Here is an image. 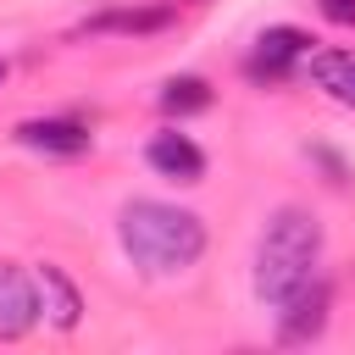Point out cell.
Returning a JSON list of instances; mask_svg holds the SVG:
<instances>
[{"label": "cell", "instance_id": "cell-1", "mask_svg": "<svg viewBox=\"0 0 355 355\" xmlns=\"http://www.w3.org/2000/svg\"><path fill=\"white\" fill-rule=\"evenodd\" d=\"M116 233H122V250L133 255V266H144L155 277L189 272L205 255V222L166 200H128L116 216Z\"/></svg>", "mask_w": 355, "mask_h": 355}, {"label": "cell", "instance_id": "cell-2", "mask_svg": "<svg viewBox=\"0 0 355 355\" xmlns=\"http://www.w3.org/2000/svg\"><path fill=\"white\" fill-rule=\"evenodd\" d=\"M316 261H322V222L305 205H277L255 250V294L266 305H283L316 277Z\"/></svg>", "mask_w": 355, "mask_h": 355}, {"label": "cell", "instance_id": "cell-3", "mask_svg": "<svg viewBox=\"0 0 355 355\" xmlns=\"http://www.w3.org/2000/svg\"><path fill=\"white\" fill-rule=\"evenodd\" d=\"M311 33L305 28H288V22H277V28H266L261 39H255V50H250V61H244V72L255 78V83H283L300 61H311Z\"/></svg>", "mask_w": 355, "mask_h": 355}, {"label": "cell", "instance_id": "cell-4", "mask_svg": "<svg viewBox=\"0 0 355 355\" xmlns=\"http://www.w3.org/2000/svg\"><path fill=\"white\" fill-rule=\"evenodd\" d=\"M327 311H333V288L322 277H311L300 294H288L277 305V344H311V338H322Z\"/></svg>", "mask_w": 355, "mask_h": 355}, {"label": "cell", "instance_id": "cell-5", "mask_svg": "<svg viewBox=\"0 0 355 355\" xmlns=\"http://www.w3.org/2000/svg\"><path fill=\"white\" fill-rule=\"evenodd\" d=\"M39 322V288L22 266L0 261V344H17Z\"/></svg>", "mask_w": 355, "mask_h": 355}, {"label": "cell", "instance_id": "cell-6", "mask_svg": "<svg viewBox=\"0 0 355 355\" xmlns=\"http://www.w3.org/2000/svg\"><path fill=\"white\" fill-rule=\"evenodd\" d=\"M17 139H22L28 150H39V155H61V161H72V155H83V150L94 144V133H89L83 122H67V116H33V122H17Z\"/></svg>", "mask_w": 355, "mask_h": 355}, {"label": "cell", "instance_id": "cell-7", "mask_svg": "<svg viewBox=\"0 0 355 355\" xmlns=\"http://www.w3.org/2000/svg\"><path fill=\"white\" fill-rule=\"evenodd\" d=\"M144 161H150L161 178H172V183H200V178H205V150H200L189 133H155L150 150H144Z\"/></svg>", "mask_w": 355, "mask_h": 355}, {"label": "cell", "instance_id": "cell-8", "mask_svg": "<svg viewBox=\"0 0 355 355\" xmlns=\"http://www.w3.org/2000/svg\"><path fill=\"white\" fill-rule=\"evenodd\" d=\"M33 288H39V311L50 316V327H61V333H72L78 322H83V294H78V283L61 272V266H39V277H33Z\"/></svg>", "mask_w": 355, "mask_h": 355}, {"label": "cell", "instance_id": "cell-9", "mask_svg": "<svg viewBox=\"0 0 355 355\" xmlns=\"http://www.w3.org/2000/svg\"><path fill=\"white\" fill-rule=\"evenodd\" d=\"M172 6H105L83 22V33H161L172 28Z\"/></svg>", "mask_w": 355, "mask_h": 355}, {"label": "cell", "instance_id": "cell-10", "mask_svg": "<svg viewBox=\"0 0 355 355\" xmlns=\"http://www.w3.org/2000/svg\"><path fill=\"white\" fill-rule=\"evenodd\" d=\"M311 78L338 105H355V55L349 50H311Z\"/></svg>", "mask_w": 355, "mask_h": 355}, {"label": "cell", "instance_id": "cell-11", "mask_svg": "<svg viewBox=\"0 0 355 355\" xmlns=\"http://www.w3.org/2000/svg\"><path fill=\"white\" fill-rule=\"evenodd\" d=\"M161 111L166 116H200V111H211V83L205 78H194V72H183V78H166L161 83Z\"/></svg>", "mask_w": 355, "mask_h": 355}, {"label": "cell", "instance_id": "cell-12", "mask_svg": "<svg viewBox=\"0 0 355 355\" xmlns=\"http://www.w3.org/2000/svg\"><path fill=\"white\" fill-rule=\"evenodd\" d=\"M316 11H322L333 28H355V0H316Z\"/></svg>", "mask_w": 355, "mask_h": 355}, {"label": "cell", "instance_id": "cell-13", "mask_svg": "<svg viewBox=\"0 0 355 355\" xmlns=\"http://www.w3.org/2000/svg\"><path fill=\"white\" fill-rule=\"evenodd\" d=\"M0 83H6V61H0Z\"/></svg>", "mask_w": 355, "mask_h": 355}]
</instances>
